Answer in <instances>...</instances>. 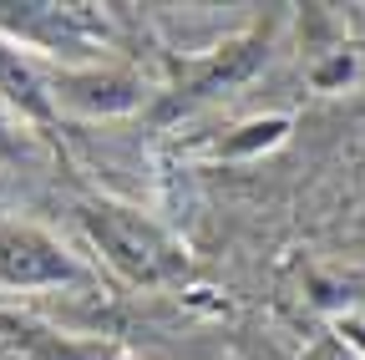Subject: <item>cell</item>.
Instances as JSON below:
<instances>
[{
	"instance_id": "ba28073f",
	"label": "cell",
	"mask_w": 365,
	"mask_h": 360,
	"mask_svg": "<svg viewBox=\"0 0 365 360\" xmlns=\"http://www.w3.org/2000/svg\"><path fill=\"white\" fill-rule=\"evenodd\" d=\"M340 340H345L350 350L365 355V314H350V320H340Z\"/></svg>"
},
{
	"instance_id": "9c48e42d",
	"label": "cell",
	"mask_w": 365,
	"mask_h": 360,
	"mask_svg": "<svg viewBox=\"0 0 365 360\" xmlns=\"http://www.w3.org/2000/svg\"><path fill=\"white\" fill-rule=\"evenodd\" d=\"M16 143H11V122H6V112H0V153H11Z\"/></svg>"
},
{
	"instance_id": "8992f818",
	"label": "cell",
	"mask_w": 365,
	"mask_h": 360,
	"mask_svg": "<svg viewBox=\"0 0 365 360\" xmlns=\"http://www.w3.org/2000/svg\"><path fill=\"white\" fill-rule=\"evenodd\" d=\"M284 117H269V122H249V127H239L244 132V138H228L218 153H228V158H239V153H254V148H274V143H279L284 138Z\"/></svg>"
},
{
	"instance_id": "5b68a950",
	"label": "cell",
	"mask_w": 365,
	"mask_h": 360,
	"mask_svg": "<svg viewBox=\"0 0 365 360\" xmlns=\"http://www.w3.org/2000/svg\"><path fill=\"white\" fill-rule=\"evenodd\" d=\"M81 92H91V97L81 102V107H91V112H97V107H102V112H122V107L137 102V81H132V76H112V71H107V76H81V81H71L66 97H81Z\"/></svg>"
},
{
	"instance_id": "6da1fadb",
	"label": "cell",
	"mask_w": 365,
	"mask_h": 360,
	"mask_svg": "<svg viewBox=\"0 0 365 360\" xmlns=\"http://www.w3.org/2000/svg\"><path fill=\"white\" fill-rule=\"evenodd\" d=\"M86 239L102 249V259L117 269L127 284H168L188 274V259L182 249L158 229L153 218H143L137 208L122 203H86L81 208Z\"/></svg>"
},
{
	"instance_id": "7a4b0ae2",
	"label": "cell",
	"mask_w": 365,
	"mask_h": 360,
	"mask_svg": "<svg viewBox=\"0 0 365 360\" xmlns=\"http://www.w3.org/2000/svg\"><path fill=\"white\" fill-rule=\"evenodd\" d=\"M0 26L26 36L31 46L66 51V56H81L97 41H107L102 16H91L86 6H0Z\"/></svg>"
},
{
	"instance_id": "3957f363",
	"label": "cell",
	"mask_w": 365,
	"mask_h": 360,
	"mask_svg": "<svg viewBox=\"0 0 365 360\" xmlns=\"http://www.w3.org/2000/svg\"><path fill=\"white\" fill-rule=\"evenodd\" d=\"M76 279V264L61 254L56 239H46L31 223H0V284L36 289V284H66Z\"/></svg>"
},
{
	"instance_id": "277c9868",
	"label": "cell",
	"mask_w": 365,
	"mask_h": 360,
	"mask_svg": "<svg viewBox=\"0 0 365 360\" xmlns=\"http://www.w3.org/2000/svg\"><path fill=\"white\" fill-rule=\"evenodd\" d=\"M0 102L16 107L21 117H36V122H46L56 112L51 97H46V81L36 76V66L21 56V46L11 36H0Z\"/></svg>"
},
{
	"instance_id": "52a82bcc",
	"label": "cell",
	"mask_w": 365,
	"mask_h": 360,
	"mask_svg": "<svg viewBox=\"0 0 365 360\" xmlns=\"http://www.w3.org/2000/svg\"><path fill=\"white\" fill-rule=\"evenodd\" d=\"M350 71H355L350 51H335V61H330V66H314V86H335V81H345Z\"/></svg>"
}]
</instances>
